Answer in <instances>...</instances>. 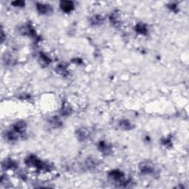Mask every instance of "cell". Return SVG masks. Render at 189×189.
<instances>
[{
    "mask_svg": "<svg viewBox=\"0 0 189 189\" xmlns=\"http://www.w3.org/2000/svg\"><path fill=\"white\" fill-rule=\"evenodd\" d=\"M61 8L64 12H70L72 11L74 8V5H73V3L72 2H68V1H64L61 2Z\"/></svg>",
    "mask_w": 189,
    "mask_h": 189,
    "instance_id": "cell-6",
    "label": "cell"
},
{
    "mask_svg": "<svg viewBox=\"0 0 189 189\" xmlns=\"http://www.w3.org/2000/svg\"><path fill=\"white\" fill-rule=\"evenodd\" d=\"M98 148H99L100 151H102L104 154H109L111 153V148L109 146L108 144H106L105 142H103V141L99 143Z\"/></svg>",
    "mask_w": 189,
    "mask_h": 189,
    "instance_id": "cell-8",
    "label": "cell"
},
{
    "mask_svg": "<svg viewBox=\"0 0 189 189\" xmlns=\"http://www.w3.org/2000/svg\"><path fill=\"white\" fill-rule=\"evenodd\" d=\"M118 125L119 127H120V128L123 129V130H131V129L134 128L133 125L127 120H120V121L119 122Z\"/></svg>",
    "mask_w": 189,
    "mask_h": 189,
    "instance_id": "cell-7",
    "label": "cell"
},
{
    "mask_svg": "<svg viewBox=\"0 0 189 189\" xmlns=\"http://www.w3.org/2000/svg\"><path fill=\"white\" fill-rule=\"evenodd\" d=\"M77 136L80 140L83 141L88 137V134L84 129H81L77 131Z\"/></svg>",
    "mask_w": 189,
    "mask_h": 189,
    "instance_id": "cell-9",
    "label": "cell"
},
{
    "mask_svg": "<svg viewBox=\"0 0 189 189\" xmlns=\"http://www.w3.org/2000/svg\"><path fill=\"white\" fill-rule=\"evenodd\" d=\"M25 163L28 166H33L36 168L37 169L42 170V171H48L50 169V166H48L47 163L40 160L36 157L33 155L29 156L25 160Z\"/></svg>",
    "mask_w": 189,
    "mask_h": 189,
    "instance_id": "cell-1",
    "label": "cell"
},
{
    "mask_svg": "<svg viewBox=\"0 0 189 189\" xmlns=\"http://www.w3.org/2000/svg\"><path fill=\"white\" fill-rule=\"evenodd\" d=\"M140 170L143 174H151L154 172V166L150 162H143L140 166Z\"/></svg>",
    "mask_w": 189,
    "mask_h": 189,
    "instance_id": "cell-3",
    "label": "cell"
},
{
    "mask_svg": "<svg viewBox=\"0 0 189 189\" xmlns=\"http://www.w3.org/2000/svg\"><path fill=\"white\" fill-rule=\"evenodd\" d=\"M16 167V162L12 160H5L2 163V168H14Z\"/></svg>",
    "mask_w": 189,
    "mask_h": 189,
    "instance_id": "cell-10",
    "label": "cell"
},
{
    "mask_svg": "<svg viewBox=\"0 0 189 189\" xmlns=\"http://www.w3.org/2000/svg\"><path fill=\"white\" fill-rule=\"evenodd\" d=\"M26 127H27V125L25 122L19 121L13 125V131H14L16 134H20V135H23V134L25 133Z\"/></svg>",
    "mask_w": 189,
    "mask_h": 189,
    "instance_id": "cell-4",
    "label": "cell"
},
{
    "mask_svg": "<svg viewBox=\"0 0 189 189\" xmlns=\"http://www.w3.org/2000/svg\"><path fill=\"white\" fill-rule=\"evenodd\" d=\"M103 19L101 16H95L93 18L91 19V23L93 25H100L103 22Z\"/></svg>",
    "mask_w": 189,
    "mask_h": 189,
    "instance_id": "cell-12",
    "label": "cell"
},
{
    "mask_svg": "<svg viewBox=\"0 0 189 189\" xmlns=\"http://www.w3.org/2000/svg\"><path fill=\"white\" fill-rule=\"evenodd\" d=\"M109 177L113 180V181L119 182L120 183L123 184V186L124 183H128V181H125L124 180V177H125L124 174L122 171H118V170H114V171H110V174H109Z\"/></svg>",
    "mask_w": 189,
    "mask_h": 189,
    "instance_id": "cell-2",
    "label": "cell"
},
{
    "mask_svg": "<svg viewBox=\"0 0 189 189\" xmlns=\"http://www.w3.org/2000/svg\"><path fill=\"white\" fill-rule=\"evenodd\" d=\"M36 8L37 11L42 14H49L50 13H52V7L49 5L37 4Z\"/></svg>",
    "mask_w": 189,
    "mask_h": 189,
    "instance_id": "cell-5",
    "label": "cell"
},
{
    "mask_svg": "<svg viewBox=\"0 0 189 189\" xmlns=\"http://www.w3.org/2000/svg\"><path fill=\"white\" fill-rule=\"evenodd\" d=\"M50 124L51 125L54 126V127H59L61 124V122L60 120H59V119L56 118V117H52V120H50Z\"/></svg>",
    "mask_w": 189,
    "mask_h": 189,
    "instance_id": "cell-13",
    "label": "cell"
},
{
    "mask_svg": "<svg viewBox=\"0 0 189 189\" xmlns=\"http://www.w3.org/2000/svg\"><path fill=\"white\" fill-rule=\"evenodd\" d=\"M135 30L137 33L143 34V35L147 33V28H146V25H143V24H138V25H137V26L135 27Z\"/></svg>",
    "mask_w": 189,
    "mask_h": 189,
    "instance_id": "cell-11",
    "label": "cell"
},
{
    "mask_svg": "<svg viewBox=\"0 0 189 189\" xmlns=\"http://www.w3.org/2000/svg\"><path fill=\"white\" fill-rule=\"evenodd\" d=\"M13 4L15 5V6L22 7L23 5H25V3H23L22 2H13Z\"/></svg>",
    "mask_w": 189,
    "mask_h": 189,
    "instance_id": "cell-14",
    "label": "cell"
}]
</instances>
